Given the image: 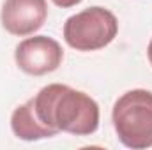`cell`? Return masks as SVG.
Instances as JSON below:
<instances>
[{
	"instance_id": "6da1fadb",
	"label": "cell",
	"mask_w": 152,
	"mask_h": 150,
	"mask_svg": "<svg viewBox=\"0 0 152 150\" xmlns=\"http://www.w3.org/2000/svg\"><path fill=\"white\" fill-rule=\"evenodd\" d=\"M39 120L57 133L76 136L94 134L99 127V104L81 90L51 83L32 97Z\"/></svg>"
},
{
	"instance_id": "7a4b0ae2",
	"label": "cell",
	"mask_w": 152,
	"mask_h": 150,
	"mask_svg": "<svg viewBox=\"0 0 152 150\" xmlns=\"http://www.w3.org/2000/svg\"><path fill=\"white\" fill-rule=\"evenodd\" d=\"M117 138L127 149L143 150L152 147V92L134 88L122 94L112 111Z\"/></svg>"
},
{
	"instance_id": "3957f363",
	"label": "cell",
	"mask_w": 152,
	"mask_h": 150,
	"mask_svg": "<svg viewBox=\"0 0 152 150\" xmlns=\"http://www.w3.org/2000/svg\"><path fill=\"white\" fill-rule=\"evenodd\" d=\"M118 32L112 11L94 5L69 16L64 23V39L76 51H97L108 46Z\"/></svg>"
},
{
	"instance_id": "277c9868",
	"label": "cell",
	"mask_w": 152,
	"mask_h": 150,
	"mask_svg": "<svg viewBox=\"0 0 152 150\" xmlns=\"http://www.w3.org/2000/svg\"><path fill=\"white\" fill-rule=\"evenodd\" d=\"M14 60L23 73L42 76L60 67L64 60V50L55 39L48 36H34L16 46Z\"/></svg>"
},
{
	"instance_id": "5b68a950",
	"label": "cell",
	"mask_w": 152,
	"mask_h": 150,
	"mask_svg": "<svg viewBox=\"0 0 152 150\" xmlns=\"http://www.w3.org/2000/svg\"><path fill=\"white\" fill-rule=\"evenodd\" d=\"M48 18L46 0H5L2 5V27L18 37L37 32Z\"/></svg>"
},
{
	"instance_id": "8992f818",
	"label": "cell",
	"mask_w": 152,
	"mask_h": 150,
	"mask_svg": "<svg viewBox=\"0 0 152 150\" xmlns=\"http://www.w3.org/2000/svg\"><path fill=\"white\" fill-rule=\"evenodd\" d=\"M11 129L16 138L25 141H37L44 138L57 136L58 133L48 125H44L34 111V103L28 99L25 104L18 106L11 115Z\"/></svg>"
},
{
	"instance_id": "52a82bcc",
	"label": "cell",
	"mask_w": 152,
	"mask_h": 150,
	"mask_svg": "<svg viewBox=\"0 0 152 150\" xmlns=\"http://www.w3.org/2000/svg\"><path fill=\"white\" fill-rule=\"evenodd\" d=\"M51 2L62 9H69V7H75L76 4H80L81 0H51Z\"/></svg>"
},
{
	"instance_id": "ba28073f",
	"label": "cell",
	"mask_w": 152,
	"mask_h": 150,
	"mask_svg": "<svg viewBox=\"0 0 152 150\" xmlns=\"http://www.w3.org/2000/svg\"><path fill=\"white\" fill-rule=\"evenodd\" d=\"M147 57H149V62H151V66H152V39H151V42H149V48H147Z\"/></svg>"
}]
</instances>
